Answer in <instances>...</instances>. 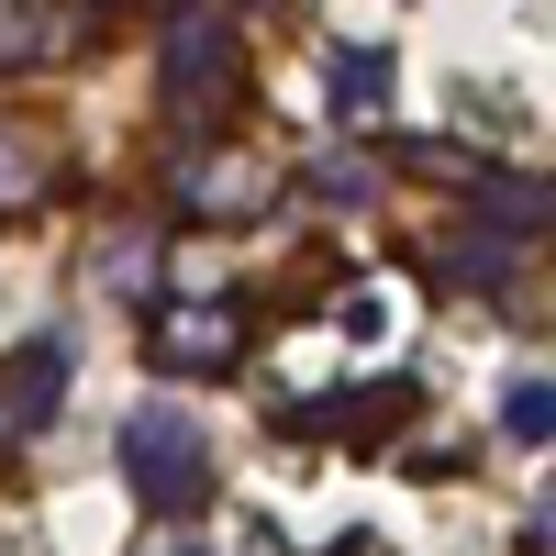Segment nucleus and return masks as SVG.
<instances>
[{
    "mask_svg": "<svg viewBox=\"0 0 556 556\" xmlns=\"http://www.w3.org/2000/svg\"><path fill=\"white\" fill-rule=\"evenodd\" d=\"M323 89H334L345 112H367V101H379V89H390V56H379V45H345V56L323 67Z\"/></svg>",
    "mask_w": 556,
    "mask_h": 556,
    "instance_id": "39448f33",
    "label": "nucleus"
},
{
    "mask_svg": "<svg viewBox=\"0 0 556 556\" xmlns=\"http://www.w3.org/2000/svg\"><path fill=\"white\" fill-rule=\"evenodd\" d=\"M223 78H235V45H223V23H178V34H167V67H156L167 112H201Z\"/></svg>",
    "mask_w": 556,
    "mask_h": 556,
    "instance_id": "f03ea898",
    "label": "nucleus"
},
{
    "mask_svg": "<svg viewBox=\"0 0 556 556\" xmlns=\"http://www.w3.org/2000/svg\"><path fill=\"white\" fill-rule=\"evenodd\" d=\"M123 456L146 479H167L156 501H201V434H190V412L178 401H156V412H134V434H123Z\"/></svg>",
    "mask_w": 556,
    "mask_h": 556,
    "instance_id": "f257e3e1",
    "label": "nucleus"
},
{
    "mask_svg": "<svg viewBox=\"0 0 556 556\" xmlns=\"http://www.w3.org/2000/svg\"><path fill=\"white\" fill-rule=\"evenodd\" d=\"M345 334L379 345V334H390V290H356V301H345Z\"/></svg>",
    "mask_w": 556,
    "mask_h": 556,
    "instance_id": "423d86ee",
    "label": "nucleus"
},
{
    "mask_svg": "<svg viewBox=\"0 0 556 556\" xmlns=\"http://www.w3.org/2000/svg\"><path fill=\"white\" fill-rule=\"evenodd\" d=\"M245 345V323L223 312V301H190V312H156V356H178V367H212V356H235Z\"/></svg>",
    "mask_w": 556,
    "mask_h": 556,
    "instance_id": "20e7f679",
    "label": "nucleus"
},
{
    "mask_svg": "<svg viewBox=\"0 0 556 556\" xmlns=\"http://www.w3.org/2000/svg\"><path fill=\"white\" fill-rule=\"evenodd\" d=\"M67 334H34L12 367H0V401H12V424H45V412H56V390H67Z\"/></svg>",
    "mask_w": 556,
    "mask_h": 556,
    "instance_id": "7ed1b4c3",
    "label": "nucleus"
}]
</instances>
